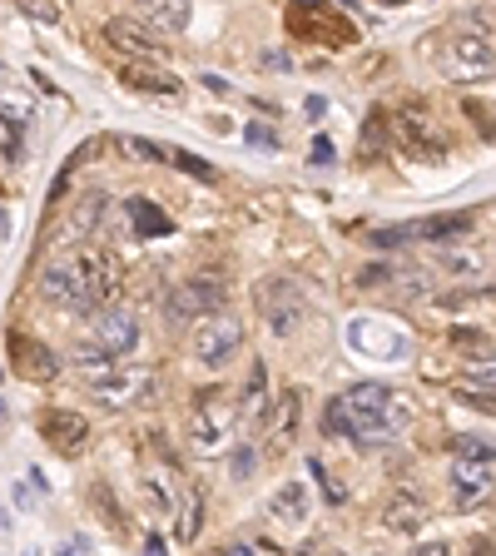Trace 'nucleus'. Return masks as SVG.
<instances>
[{
    "instance_id": "obj_1",
    "label": "nucleus",
    "mask_w": 496,
    "mask_h": 556,
    "mask_svg": "<svg viewBox=\"0 0 496 556\" xmlns=\"http://www.w3.org/2000/svg\"><path fill=\"white\" fill-rule=\"evenodd\" d=\"M244 353V323L234 318V313H204V323L194 328V358L204 363V368H229L234 358Z\"/></svg>"
},
{
    "instance_id": "obj_2",
    "label": "nucleus",
    "mask_w": 496,
    "mask_h": 556,
    "mask_svg": "<svg viewBox=\"0 0 496 556\" xmlns=\"http://www.w3.org/2000/svg\"><path fill=\"white\" fill-rule=\"evenodd\" d=\"M234 417L239 413H234V403L224 393H199L194 408H189V442H194V452L214 457L234 437Z\"/></svg>"
},
{
    "instance_id": "obj_3",
    "label": "nucleus",
    "mask_w": 496,
    "mask_h": 556,
    "mask_svg": "<svg viewBox=\"0 0 496 556\" xmlns=\"http://www.w3.org/2000/svg\"><path fill=\"white\" fill-rule=\"evenodd\" d=\"M229 298V283L214 274H194L184 278L179 288L164 293V318L169 323H189V318H204V313H219Z\"/></svg>"
},
{
    "instance_id": "obj_4",
    "label": "nucleus",
    "mask_w": 496,
    "mask_h": 556,
    "mask_svg": "<svg viewBox=\"0 0 496 556\" xmlns=\"http://www.w3.org/2000/svg\"><path fill=\"white\" fill-rule=\"evenodd\" d=\"M442 70L462 85L472 80H487L496 70V45L482 35V30H457L447 45H442Z\"/></svg>"
},
{
    "instance_id": "obj_5",
    "label": "nucleus",
    "mask_w": 496,
    "mask_h": 556,
    "mask_svg": "<svg viewBox=\"0 0 496 556\" xmlns=\"http://www.w3.org/2000/svg\"><path fill=\"white\" fill-rule=\"evenodd\" d=\"M120 288H124L120 264H115L110 254H100V249H85L80 293H75V303H70V308H80V313H100V308H110V303L120 298Z\"/></svg>"
},
{
    "instance_id": "obj_6",
    "label": "nucleus",
    "mask_w": 496,
    "mask_h": 556,
    "mask_svg": "<svg viewBox=\"0 0 496 556\" xmlns=\"http://www.w3.org/2000/svg\"><path fill=\"white\" fill-rule=\"evenodd\" d=\"M90 393L105 403V408H134V403H149L154 398V373L149 368H110L100 378H90Z\"/></svg>"
},
{
    "instance_id": "obj_7",
    "label": "nucleus",
    "mask_w": 496,
    "mask_h": 556,
    "mask_svg": "<svg viewBox=\"0 0 496 556\" xmlns=\"http://www.w3.org/2000/svg\"><path fill=\"white\" fill-rule=\"evenodd\" d=\"M397 144L407 154H417V159H447V130L417 105H407L397 115Z\"/></svg>"
},
{
    "instance_id": "obj_8",
    "label": "nucleus",
    "mask_w": 496,
    "mask_h": 556,
    "mask_svg": "<svg viewBox=\"0 0 496 556\" xmlns=\"http://www.w3.org/2000/svg\"><path fill=\"white\" fill-rule=\"evenodd\" d=\"M40 437L60 452V457H85L90 452V417L70 413V408H45L40 413Z\"/></svg>"
},
{
    "instance_id": "obj_9",
    "label": "nucleus",
    "mask_w": 496,
    "mask_h": 556,
    "mask_svg": "<svg viewBox=\"0 0 496 556\" xmlns=\"http://www.w3.org/2000/svg\"><path fill=\"white\" fill-rule=\"evenodd\" d=\"M90 343H100L105 353H134L139 348V313H129L120 303H110V308H100L95 318H90Z\"/></svg>"
},
{
    "instance_id": "obj_10",
    "label": "nucleus",
    "mask_w": 496,
    "mask_h": 556,
    "mask_svg": "<svg viewBox=\"0 0 496 556\" xmlns=\"http://www.w3.org/2000/svg\"><path fill=\"white\" fill-rule=\"evenodd\" d=\"M258 303H263V318H268V328H273L278 338H288V333L303 323V293H298L288 278H268L263 293H258Z\"/></svg>"
},
{
    "instance_id": "obj_11",
    "label": "nucleus",
    "mask_w": 496,
    "mask_h": 556,
    "mask_svg": "<svg viewBox=\"0 0 496 556\" xmlns=\"http://www.w3.org/2000/svg\"><path fill=\"white\" fill-rule=\"evenodd\" d=\"M10 368L25 378V383H50L60 373V353L45 348L40 338L30 333H10Z\"/></svg>"
},
{
    "instance_id": "obj_12",
    "label": "nucleus",
    "mask_w": 496,
    "mask_h": 556,
    "mask_svg": "<svg viewBox=\"0 0 496 556\" xmlns=\"http://www.w3.org/2000/svg\"><path fill=\"white\" fill-rule=\"evenodd\" d=\"M80 269H85V249L55 254V259L45 264V274H40V293H45L50 303H75V293H80Z\"/></svg>"
},
{
    "instance_id": "obj_13",
    "label": "nucleus",
    "mask_w": 496,
    "mask_h": 556,
    "mask_svg": "<svg viewBox=\"0 0 496 556\" xmlns=\"http://www.w3.org/2000/svg\"><path fill=\"white\" fill-rule=\"evenodd\" d=\"M105 214H110V194H105V189H85V194L70 204V214H65V244L95 239V229L105 224Z\"/></svg>"
},
{
    "instance_id": "obj_14",
    "label": "nucleus",
    "mask_w": 496,
    "mask_h": 556,
    "mask_svg": "<svg viewBox=\"0 0 496 556\" xmlns=\"http://www.w3.org/2000/svg\"><path fill=\"white\" fill-rule=\"evenodd\" d=\"M105 40H110L120 55H134V60H159V55H164V40H159L149 25H139V20H110V25H105Z\"/></svg>"
},
{
    "instance_id": "obj_15",
    "label": "nucleus",
    "mask_w": 496,
    "mask_h": 556,
    "mask_svg": "<svg viewBox=\"0 0 496 556\" xmlns=\"http://www.w3.org/2000/svg\"><path fill=\"white\" fill-rule=\"evenodd\" d=\"M487 492H492V462L457 457L452 462V497H457V507H477Z\"/></svg>"
},
{
    "instance_id": "obj_16",
    "label": "nucleus",
    "mask_w": 496,
    "mask_h": 556,
    "mask_svg": "<svg viewBox=\"0 0 496 556\" xmlns=\"http://www.w3.org/2000/svg\"><path fill=\"white\" fill-rule=\"evenodd\" d=\"M382 527L397 532V537H417V532L427 527V502L412 497V492H392V497L382 502Z\"/></svg>"
},
{
    "instance_id": "obj_17",
    "label": "nucleus",
    "mask_w": 496,
    "mask_h": 556,
    "mask_svg": "<svg viewBox=\"0 0 496 556\" xmlns=\"http://www.w3.org/2000/svg\"><path fill=\"white\" fill-rule=\"evenodd\" d=\"M303 10H308V20L293 15V30H298V35H318L323 45H353V25H343L323 0H318V5H303Z\"/></svg>"
},
{
    "instance_id": "obj_18",
    "label": "nucleus",
    "mask_w": 496,
    "mask_h": 556,
    "mask_svg": "<svg viewBox=\"0 0 496 556\" xmlns=\"http://www.w3.org/2000/svg\"><path fill=\"white\" fill-rule=\"evenodd\" d=\"M308 512H313V497H308L303 482H283V487L273 492V502H268V517L283 522V527H303Z\"/></svg>"
},
{
    "instance_id": "obj_19",
    "label": "nucleus",
    "mask_w": 496,
    "mask_h": 556,
    "mask_svg": "<svg viewBox=\"0 0 496 556\" xmlns=\"http://www.w3.org/2000/svg\"><path fill=\"white\" fill-rule=\"evenodd\" d=\"M462 234H472V214H432V219H417L402 229V239H432V244H447Z\"/></svg>"
},
{
    "instance_id": "obj_20",
    "label": "nucleus",
    "mask_w": 496,
    "mask_h": 556,
    "mask_svg": "<svg viewBox=\"0 0 496 556\" xmlns=\"http://www.w3.org/2000/svg\"><path fill=\"white\" fill-rule=\"evenodd\" d=\"M124 85H129V90H144V95H179V90H184L169 70H154L149 60H134V65L124 70Z\"/></svg>"
},
{
    "instance_id": "obj_21",
    "label": "nucleus",
    "mask_w": 496,
    "mask_h": 556,
    "mask_svg": "<svg viewBox=\"0 0 496 556\" xmlns=\"http://www.w3.org/2000/svg\"><path fill=\"white\" fill-rule=\"evenodd\" d=\"M149 30H184L189 25V0H134Z\"/></svg>"
},
{
    "instance_id": "obj_22",
    "label": "nucleus",
    "mask_w": 496,
    "mask_h": 556,
    "mask_svg": "<svg viewBox=\"0 0 496 556\" xmlns=\"http://www.w3.org/2000/svg\"><path fill=\"white\" fill-rule=\"evenodd\" d=\"M129 224L139 229V239H164V234L174 229V224H169V214H164L154 199H139V194L129 199Z\"/></svg>"
},
{
    "instance_id": "obj_23",
    "label": "nucleus",
    "mask_w": 496,
    "mask_h": 556,
    "mask_svg": "<svg viewBox=\"0 0 496 556\" xmlns=\"http://www.w3.org/2000/svg\"><path fill=\"white\" fill-rule=\"evenodd\" d=\"M273 408V398H268V368L263 363H253V373H248V388H244V403H239V413L248 422H263Z\"/></svg>"
},
{
    "instance_id": "obj_24",
    "label": "nucleus",
    "mask_w": 496,
    "mask_h": 556,
    "mask_svg": "<svg viewBox=\"0 0 496 556\" xmlns=\"http://www.w3.org/2000/svg\"><path fill=\"white\" fill-rule=\"evenodd\" d=\"M442 269H447L452 278H482L487 274V254L472 249V244H457V249L442 254Z\"/></svg>"
},
{
    "instance_id": "obj_25",
    "label": "nucleus",
    "mask_w": 496,
    "mask_h": 556,
    "mask_svg": "<svg viewBox=\"0 0 496 556\" xmlns=\"http://www.w3.org/2000/svg\"><path fill=\"white\" fill-rule=\"evenodd\" d=\"M70 363H75V368L85 373V383H90V378H100V373H110V368H115V353H105L100 343H90V338H85V343L70 353Z\"/></svg>"
},
{
    "instance_id": "obj_26",
    "label": "nucleus",
    "mask_w": 496,
    "mask_h": 556,
    "mask_svg": "<svg viewBox=\"0 0 496 556\" xmlns=\"http://www.w3.org/2000/svg\"><path fill=\"white\" fill-rule=\"evenodd\" d=\"M115 149H120L124 159H134V164H169V149H164V144H154V139L120 135V139H115Z\"/></svg>"
},
{
    "instance_id": "obj_27",
    "label": "nucleus",
    "mask_w": 496,
    "mask_h": 556,
    "mask_svg": "<svg viewBox=\"0 0 496 556\" xmlns=\"http://www.w3.org/2000/svg\"><path fill=\"white\" fill-rule=\"evenodd\" d=\"M139 492H144V502H149L154 517H169V512H174V497H169V487H164L159 472H144V477H139Z\"/></svg>"
},
{
    "instance_id": "obj_28",
    "label": "nucleus",
    "mask_w": 496,
    "mask_h": 556,
    "mask_svg": "<svg viewBox=\"0 0 496 556\" xmlns=\"http://www.w3.org/2000/svg\"><path fill=\"white\" fill-rule=\"evenodd\" d=\"M199 527H204V492L194 487V492H189V502H184V522L174 527V537H179V542H194V537H199Z\"/></svg>"
},
{
    "instance_id": "obj_29",
    "label": "nucleus",
    "mask_w": 496,
    "mask_h": 556,
    "mask_svg": "<svg viewBox=\"0 0 496 556\" xmlns=\"http://www.w3.org/2000/svg\"><path fill=\"white\" fill-rule=\"evenodd\" d=\"M298 417H303V393H298V388H288V393L278 398V432H273V437H278V442H283V437H293Z\"/></svg>"
},
{
    "instance_id": "obj_30",
    "label": "nucleus",
    "mask_w": 496,
    "mask_h": 556,
    "mask_svg": "<svg viewBox=\"0 0 496 556\" xmlns=\"http://www.w3.org/2000/svg\"><path fill=\"white\" fill-rule=\"evenodd\" d=\"M323 427H328V437H353V442H358V422H353V413H348V403H343V398H333V403H328Z\"/></svg>"
},
{
    "instance_id": "obj_31",
    "label": "nucleus",
    "mask_w": 496,
    "mask_h": 556,
    "mask_svg": "<svg viewBox=\"0 0 496 556\" xmlns=\"http://www.w3.org/2000/svg\"><path fill=\"white\" fill-rule=\"evenodd\" d=\"M467 383H492L496 388V353H477V358H467Z\"/></svg>"
},
{
    "instance_id": "obj_32",
    "label": "nucleus",
    "mask_w": 496,
    "mask_h": 556,
    "mask_svg": "<svg viewBox=\"0 0 496 556\" xmlns=\"http://www.w3.org/2000/svg\"><path fill=\"white\" fill-rule=\"evenodd\" d=\"M457 457H482V462H496V442L477 437V432H467V437L457 442Z\"/></svg>"
},
{
    "instance_id": "obj_33",
    "label": "nucleus",
    "mask_w": 496,
    "mask_h": 556,
    "mask_svg": "<svg viewBox=\"0 0 496 556\" xmlns=\"http://www.w3.org/2000/svg\"><path fill=\"white\" fill-rule=\"evenodd\" d=\"M15 154H20V120L0 110V159H15Z\"/></svg>"
},
{
    "instance_id": "obj_34",
    "label": "nucleus",
    "mask_w": 496,
    "mask_h": 556,
    "mask_svg": "<svg viewBox=\"0 0 496 556\" xmlns=\"http://www.w3.org/2000/svg\"><path fill=\"white\" fill-rule=\"evenodd\" d=\"M169 164H174V169H184V174H194V179H214V169H209L199 154H189V149H174V154H169Z\"/></svg>"
},
{
    "instance_id": "obj_35",
    "label": "nucleus",
    "mask_w": 496,
    "mask_h": 556,
    "mask_svg": "<svg viewBox=\"0 0 496 556\" xmlns=\"http://www.w3.org/2000/svg\"><path fill=\"white\" fill-rule=\"evenodd\" d=\"M15 5H20L25 15L45 20V25H55V20H60V5H55V0H15Z\"/></svg>"
},
{
    "instance_id": "obj_36",
    "label": "nucleus",
    "mask_w": 496,
    "mask_h": 556,
    "mask_svg": "<svg viewBox=\"0 0 496 556\" xmlns=\"http://www.w3.org/2000/svg\"><path fill=\"white\" fill-rule=\"evenodd\" d=\"M308 467H313V477L323 482V492H328V502H343V487H338V482H333V477L323 472V462H308Z\"/></svg>"
},
{
    "instance_id": "obj_37",
    "label": "nucleus",
    "mask_w": 496,
    "mask_h": 556,
    "mask_svg": "<svg viewBox=\"0 0 496 556\" xmlns=\"http://www.w3.org/2000/svg\"><path fill=\"white\" fill-rule=\"evenodd\" d=\"M407 556H452V547H447V542H422V547H412Z\"/></svg>"
},
{
    "instance_id": "obj_38",
    "label": "nucleus",
    "mask_w": 496,
    "mask_h": 556,
    "mask_svg": "<svg viewBox=\"0 0 496 556\" xmlns=\"http://www.w3.org/2000/svg\"><path fill=\"white\" fill-rule=\"evenodd\" d=\"M248 472H253V452H248V447H244V452H239V457H234V477H239V482H244Z\"/></svg>"
},
{
    "instance_id": "obj_39",
    "label": "nucleus",
    "mask_w": 496,
    "mask_h": 556,
    "mask_svg": "<svg viewBox=\"0 0 496 556\" xmlns=\"http://www.w3.org/2000/svg\"><path fill=\"white\" fill-rule=\"evenodd\" d=\"M328 154H333V144H328V139H318V144H313V159H318V164H328Z\"/></svg>"
},
{
    "instance_id": "obj_40",
    "label": "nucleus",
    "mask_w": 496,
    "mask_h": 556,
    "mask_svg": "<svg viewBox=\"0 0 496 556\" xmlns=\"http://www.w3.org/2000/svg\"><path fill=\"white\" fill-rule=\"evenodd\" d=\"M60 556H85V542H65V547H60Z\"/></svg>"
},
{
    "instance_id": "obj_41",
    "label": "nucleus",
    "mask_w": 496,
    "mask_h": 556,
    "mask_svg": "<svg viewBox=\"0 0 496 556\" xmlns=\"http://www.w3.org/2000/svg\"><path fill=\"white\" fill-rule=\"evenodd\" d=\"M144 552H149V556H164V542H159V537H149V542H144Z\"/></svg>"
},
{
    "instance_id": "obj_42",
    "label": "nucleus",
    "mask_w": 496,
    "mask_h": 556,
    "mask_svg": "<svg viewBox=\"0 0 496 556\" xmlns=\"http://www.w3.org/2000/svg\"><path fill=\"white\" fill-rule=\"evenodd\" d=\"M219 556H253V547H244V542H239V547H229V552H219Z\"/></svg>"
},
{
    "instance_id": "obj_43",
    "label": "nucleus",
    "mask_w": 496,
    "mask_h": 556,
    "mask_svg": "<svg viewBox=\"0 0 496 556\" xmlns=\"http://www.w3.org/2000/svg\"><path fill=\"white\" fill-rule=\"evenodd\" d=\"M0 239H10V214L0 209Z\"/></svg>"
},
{
    "instance_id": "obj_44",
    "label": "nucleus",
    "mask_w": 496,
    "mask_h": 556,
    "mask_svg": "<svg viewBox=\"0 0 496 556\" xmlns=\"http://www.w3.org/2000/svg\"><path fill=\"white\" fill-rule=\"evenodd\" d=\"M293 5H318V0H293Z\"/></svg>"
},
{
    "instance_id": "obj_45",
    "label": "nucleus",
    "mask_w": 496,
    "mask_h": 556,
    "mask_svg": "<svg viewBox=\"0 0 496 556\" xmlns=\"http://www.w3.org/2000/svg\"><path fill=\"white\" fill-rule=\"evenodd\" d=\"M387 5H402V0H387Z\"/></svg>"
}]
</instances>
